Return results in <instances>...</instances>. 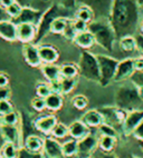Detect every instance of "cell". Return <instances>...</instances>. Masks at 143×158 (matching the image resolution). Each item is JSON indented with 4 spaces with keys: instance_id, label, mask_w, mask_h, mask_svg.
Masks as SVG:
<instances>
[{
    "instance_id": "obj_1",
    "label": "cell",
    "mask_w": 143,
    "mask_h": 158,
    "mask_svg": "<svg viewBox=\"0 0 143 158\" xmlns=\"http://www.w3.org/2000/svg\"><path fill=\"white\" fill-rule=\"evenodd\" d=\"M110 21L115 30L117 40L121 37L134 36L140 28V7L136 0H114Z\"/></svg>"
},
{
    "instance_id": "obj_2",
    "label": "cell",
    "mask_w": 143,
    "mask_h": 158,
    "mask_svg": "<svg viewBox=\"0 0 143 158\" xmlns=\"http://www.w3.org/2000/svg\"><path fill=\"white\" fill-rule=\"evenodd\" d=\"M89 30L94 36L96 45L106 51H113L117 38L110 18H95L89 23Z\"/></svg>"
},
{
    "instance_id": "obj_3",
    "label": "cell",
    "mask_w": 143,
    "mask_h": 158,
    "mask_svg": "<svg viewBox=\"0 0 143 158\" xmlns=\"http://www.w3.org/2000/svg\"><path fill=\"white\" fill-rule=\"evenodd\" d=\"M114 102L115 106L126 111H131V110L139 109L143 100L140 97L137 87L132 81H130L117 88L115 91Z\"/></svg>"
},
{
    "instance_id": "obj_4",
    "label": "cell",
    "mask_w": 143,
    "mask_h": 158,
    "mask_svg": "<svg viewBox=\"0 0 143 158\" xmlns=\"http://www.w3.org/2000/svg\"><path fill=\"white\" fill-rule=\"evenodd\" d=\"M71 15H72L71 11L64 9L63 7H60L56 2L50 5L43 12L41 19H40L39 23L37 25V34H36V38L34 40V44H36V45L40 44L41 40L50 32V26H52V23L54 21L55 18L59 17V16H66V17L73 18Z\"/></svg>"
},
{
    "instance_id": "obj_5",
    "label": "cell",
    "mask_w": 143,
    "mask_h": 158,
    "mask_svg": "<svg viewBox=\"0 0 143 158\" xmlns=\"http://www.w3.org/2000/svg\"><path fill=\"white\" fill-rule=\"evenodd\" d=\"M77 66L80 69V75L84 77L86 80L100 82V65H98L96 55L92 54L91 51L86 50V49H82Z\"/></svg>"
},
{
    "instance_id": "obj_6",
    "label": "cell",
    "mask_w": 143,
    "mask_h": 158,
    "mask_svg": "<svg viewBox=\"0 0 143 158\" xmlns=\"http://www.w3.org/2000/svg\"><path fill=\"white\" fill-rule=\"evenodd\" d=\"M100 65V84L102 87L109 86L114 80L115 73H116L117 65L120 60L115 59L113 57L106 56V55H96Z\"/></svg>"
},
{
    "instance_id": "obj_7",
    "label": "cell",
    "mask_w": 143,
    "mask_h": 158,
    "mask_svg": "<svg viewBox=\"0 0 143 158\" xmlns=\"http://www.w3.org/2000/svg\"><path fill=\"white\" fill-rule=\"evenodd\" d=\"M98 110L103 116L104 123L111 125L115 128H122V125H123L126 116H128V113H129V111L117 107V106H104V107L98 108Z\"/></svg>"
},
{
    "instance_id": "obj_8",
    "label": "cell",
    "mask_w": 143,
    "mask_h": 158,
    "mask_svg": "<svg viewBox=\"0 0 143 158\" xmlns=\"http://www.w3.org/2000/svg\"><path fill=\"white\" fill-rule=\"evenodd\" d=\"M114 0H77L78 6H87L94 11L95 18H110Z\"/></svg>"
},
{
    "instance_id": "obj_9",
    "label": "cell",
    "mask_w": 143,
    "mask_h": 158,
    "mask_svg": "<svg viewBox=\"0 0 143 158\" xmlns=\"http://www.w3.org/2000/svg\"><path fill=\"white\" fill-rule=\"evenodd\" d=\"M98 136L89 133L84 138L78 140V158H91L94 156L96 149L98 148Z\"/></svg>"
},
{
    "instance_id": "obj_10",
    "label": "cell",
    "mask_w": 143,
    "mask_h": 158,
    "mask_svg": "<svg viewBox=\"0 0 143 158\" xmlns=\"http://www.w3.org/2000/svg\"><path fill=\"white\" fill-rule=\"evenodd\" d=\"M135 73L134 68V58H126L119 61L116 73L114 77V82H124L130 80L132 75Z\"/></svg>"
},
{
    "instance_id": "obj_11",
    "label": "cell",
    "mask_w": 143,
    "mask_h": 158,
    "mask_svg": "<svg viewBox=\"0 0 143 158\" xmlns=\"http://www.w3.org/2000/svg\"><path fill=\"white\" fill-rule=\"evenodd\" d=\"M0 134L5 141L14 143L18 147L24 146L21 143V127L18 125H6L1 124L0 126Z\"/></svg>"
},
{
    "instance_id": "obj_12",
    "label": "cell",
    "mask_w": 143,
    "mask_h": 158,
    "mask_svg": "<svg viewBox=\"0 0 143 158\" xmlns=\"http://www.w3.org/2000/svg\"><path fill=\"white\" fill-rule=\"evenodd\" d=\"M143 120V110L142 109H134L128 113L125 120L122 125V133L125 136H131L135 128L142 123Z\"/></svg>"
},
{
    "instance_id": "obj_13",
    "label": "cell",
    "mask_w": 143,
    "mask_h": 158,
    "mask_svg": "<svg viewBox=\"0 0 143 158\" xmlns=\"http://www.w3.org/2000/svg\"><path fill=\"white\" fill-rule=\"evenodd\" d=\"M23 55H24V59L27 62V65H29L30 67H34V68L41 67L43 61L40 59L38 45H36L34 43L24 44Z\"/></svg>"
},
{
    "instance_id": "obj_14",
    "label": "cell",
    "mask_w": 143,
    "mask_h": 158,
    "mask_svg": "<svg viewBox=\"0 0 143 158\" xmlns=\"http://www.w3.org/2000/svg\"><path fill=\"white\" fill-rule=\"evenodd\" d=\"M44 11H40L38 9L34 8L32 6H25L20 12V15L17 18L12 19L15 23H34V25L37 26L39 23L40 19H41V16H43Z\"/></svg>"
},
{
    "instance_id": "obj_15",
    "label": "cell",
    "mask_w": 143,
    "mask_h": 158,
    "mask_svg": "<svg viewBox=\"0 0 143 158\" xmlns=\"http://www.w3.org/2000/svg\"><path fill=\"white\" fill-rule=\"evenodd\" d=\"M37 34V26L34 23H18L17 25V41L23 44L34 43Z\"/></svg>"
},
{
    "instance_id": "obj_16",
    "label": "cell",
    "mask_w": 143,
    "mask_h": 158,
    "mask_svg": "<svg viewBox=\"0 0 143 158\" xmlns=\"http://www.w3.org/2000/svg\"><path fill=\"white\" fill-rule=\"evenodd\" d=\"M43 154L46 158H63V148L54 137H47L44 139Z\"/></svg>"
},
{
    "instance_id": "obj_17",
    "label": "cell",
    "mask_w": 143,
    "mask_h": 158,
    "mask_svg": "<svg viewBox=\"0 0 143 158\" xmlns=\"http://www.w3.org/2000/svg\"><path fill=\"white\" fill-rule=\"evenodd\" d=\"M0 38L6 41H17V23L14 20L7 19L0 21Z\"/></svg>"
},
{
    "instance_id": "obj_18",
    "label": "cell",
    "mask_w": 143,
    "mask_h": 158,
    "mask_svg": "<svg viewBox=\"0 0 143 158\" xmlns=\"http://www.w3.org/2000/svg\"><path fill=\"white\" fill-rule=\"evenodd\" d=\"M57 118L55 115H46L43 117H39L35 120V128L43 134H50L52 130L57 124Z\"/></svg>"
},
{
    "instance_id": "obj_19",
    "label": "cell",
    "mask_w": 143,
    "mask_h": 158,
    "mask_svg": "<svg viewBox=\"0 0 143 158\" xmlns=\"http://www.w3.org/2000/svg\"><path fill=\"white\" fill-rule=\"evenodd\" d=\"M91 133L89 131V127L85 123L80 119V120H75L68 126V135L72 138L80 140V139L84 138L85 136H87Z\"/></svg>"
},
{
    "instance_id": "obj_20",
    "label": "cell",
    "mask_w": 143,
    "mask_h": 158,
    "mask_svg": "<svg viewBox=\"0 0 143 158\" xmlns=\"http://www.w3.org/2000/svg\"><path fill=\"white\" fill-rule=\"evenodd\" d=\"M39 48L40 59L43 64H55L59 58V52L57 48L50 45H40Z\"/></svg>"
},
{
    "instance_id": "obj_21",
    "label": "cell",
    "mask_w": 143,
    "mask_h": 158,
    "mask_svg": "<svg viewBox=\"0 0 143 158\" xmlns=\"http://www.w3.org/2000/svg\"><path fill=\"white\" fill-rule=\"evenodd\" d=\"M82 120L89 128H98L104 123V118L98 109L87 110L82 117Z\"/></svg>"
},
{
    "instance_id": "obj_22",
    "label": "cell",
    "mask_w": 143,
    "mask_h": 158,
    "mask_svg": "<svg viewBox=\"0 0 143 158\" xmlns=\"http://www.w3.org/2000/svg\"><path fill=\"white\" fill-rule=\"evenodd\" d=\"M73 43L77 46V47H80V49H86V50H89V48H92L96 44L95 43L94 36H93V34L89 30L78 32L76 35V37H75Z\"/></svg>"
},
{
    "instance_id": "obj_23",
    "label": "cell",
    "mask_w": 143,
    "mask_h": 158,
    "mask_svg": "<svg viewBox=\"0 0 143 158\" xmlns=\"http://www.w3.org/2000/svg\"><path fill=\"white\" fill-rule=\"evenodd\" d=\"M41 73L47 81H55L62 78V73H60V66L55 65V64H43L41 65Z\"/></svg>"
},
{
    "instance_id": "obj_24",
    "label": "cell",
    "mask_w": 143,
    "mask_h": 158,
    "mask_svg": "<svg viewBox=\"0 0 143 158\" xmlns=\"http://www.w3.org/2000/svg\"><path fill=\"white\" fill-rule=\"evenodd\" d=\"M46 102V109L50 110V111H57L63 107L64 99L63 95L59 93H50L48 96L45 98Z\"/></svg>"
},
{
    "instance_id": "obj_25",
    "label": "cell",
    "mask_w": 143,
    "mask_h": 158,
    "mask_svg": "<svg viewBox=\"0 0 143 158\" xmlns=\"http://www.w3.org/2000/svg\"><path fill=\"white\" fill-rule=\"evenodd\" d=\"M24 147H26L30 152H41L44 147V139L40 138L39 136L29 135L24 141Z\"/></svg>"
},
{
    "instance_id": "obj_26",
    "label": "cell",
    "mask_w": 143,
    "mask_h": 158,
    "mask_svg": "<svg viewBox=\"0 0 143 158\" xmlns=\"http://www.w3.org/2000/svg\"><path fill=\"white\" fill-rule=\"evenodd\" d=\"M117 43H119L121 50H123L124 52H133L134 50H136V39L132 35L121 37L117 40Z\"/></svg>"
},
{
    "instance_id": "obj_27",
    "label": "cell",
    "mask_w": 143,
    "mask_h": 158,
    "mask_svg": "<svg viewBox=\"0 0 143 158\" xmlns=\"http://www.w3.org/2000/svg\"><path fill=\"white\" fill-rule=\"evenodd\" d=\"M74 18L84 20V21L89 23L91 21H93V20L95 19V15H94V11H93L89 7L80 5V6H78L77 9L75 10Z\"/></svg>"
},
{
    "instance_id": "obj_28",
    "label": "cell",
    "mask_w": 143,
    "mask_h": 158,
    "mask_svg": "<svg viewBox=\"0 0 143 158\" xmlns=\"http://www.w3.org/2000/svg\"><path fill=\"white\" fill-rule=\"evenodd\" d=\"M116 146V137L112 136H100L98 148L104 152H112Z\"/></svg>"
},
{
    "instance_id": "obj_29",
    "label": "cell",
    "mask_w": 143,
    "mask_h": 158,
    "mask_svg": "<svg viewBox=\"0 0 143 158\" xmlns=\"http://www.w3.org/2000/svg\"><path fill=\"white\" fill-rule=\"evenodd\" d=\"M69 19L71 17H66V16H59V17L55 18L50 26V32L55 35H62L65 30Z\"/></svg>"
},
{
    "instance_id": "obj_30",
    "label": "cell",
    "mask_w": 143,
    "mask_h": 158,
    "mask_svg": "<svg viewBox=\"0 0 143 158\" xmlns=\"http://www.w3.org/2000/svg\"><path fill=\"white\" fill-rule=\"evenodd\" d=\"M77 85V78H67L62 77L60 78V94L62 95H68L74 90Z\"/></svg>"
},
{
    "instance_id": "obj_31",
    "label": "cell",
    "mask_w": 143,
    "mask_h": 158,
    "mask_svg": "<svg viewBox=\"0 0 143 158\" xmlns=\"http://www.w3.org/2000/svg\"><path fill=\"white\" fill-rule=\"evenodd\" d=\"M62 148H63L64 157H73V156L77 155L78 140L73 138V139H71V140L65 141V143L62 145Z\"/></svg>"
},
{
    "instance_id": "obj_32",
    "label": "cell",
    "mask_w": 143,
    "mask_h": 158,
    "mask_svg": "<svg viewBox=\"0 0 143 158\" xmlns=\"http://www.w3.org/2000/svg\"><path fill=\"white\" fill-rule=\"evenodd\" d=\"M60 73H62V77H67V78H75L80 75V69L78 66L75 64H64L60 66Z\"/></svg>"
},
{
    "instance_id": "obj_33",
    "label": "cell",
    "mask_w": 143,
    "mask_h": 158,
    "mask_svg": "<svg viewBox=\"0 0 143 158\" xmlns=\"http://www.w3.org/2000/svg\"><path fill=\"white\" fill-rule=\"evenodd\" d=\"M19 147L14 143L5 141L1 147V155L5 158H17Z\"/></svg>"
},
{
    "instance_id": "obj_34",
    "label": "cell",
    "mask_w": 143,
    "mask_h": 158,
    "mask_svg": "<svg viewBox=\"0 0 143 158\" xmlns=\"http://www.w3.org/2000/svg\"><path fill=\"white\" fill-rule=\"evenodd\" d=\"M17 158H46L43 152H30L26 147H19Z\"/></svg>"
},
{
    "instance_id": "obj_35",
    "label": "cell",
    "mask_w": 143,
    "mask_h": 158,
    "mask_svg": "<svg viewBox=\"0 0 143 158\" xmlns=\"http://www.w3.org/2000/svg\"><path fill=\"white\" fill-rule=\"evenodd\" d=\"M62 35H63V37L67 41H74L75 37L77 35V31H76V29H75V27H74L73 18H71V19L68 20V23H67L65 30H64V32Z\"/></svg>"
},
{
    "instance_id": "obj_36",
    "label": "cell",
    "mask_w": 143,
    "mask_h": 158,
    "mask_svg": "<svg viewBox=\"0 0 143 158\" xmlns=\"http://www.w3.org/2000/svg\"><path fill=\"white\" fill-rule=\"evenodd\" d=\"M50 135L54 138H64L68 135V126L62 124V123H57L56 126L54 127V129L52 130Z\"/></svg>"
},
{
    "instance_id": "obj_37",
    "label": "cell",
    "mask_w": 143,
    "mask_h": 158,
    "mask_svg": "<svg viewBox=\"0 0 143 158\" xmlns=\"http://www.w3.org/2000/svg\"><path fill=\"white\" fill-rule=\"evenodd\" d=\"M72 105L74 106L76 109L83 110L89 106V99L84 95H76L72 98Z\"/></svg>"
},
{
    "instance_id": "obj_38",
    "label": "cell",
    "mask_w": 143,
    "mask_h": 158,
    "mask_svg": "<svg viewBox=\"0 0 143 158\" xmlns=\"http://www.w3.org/2000/svg\"><path fill=\"white\" fill-rule=\"evenodd\" d=\"M2 124L6 125H18L20 123V116L18 113H16L15 110L10 111V113L2 115Z\"/></svg>"
},
{
    "instance_id": "obj_39",
    "label": "cell",
    "mask_w": 143,
    "mask_h": 158,
    "mask_svg": "<svg viewBox=\"0 0 143 158\" xmlns=\"http://www.w3.org/2000/svg\"><path fill=\"white\" fill-rule=\"evenodd\" d=\"M98 129V133H100V136H112V137H116L117 138L116 128L109 124H106V123H103Z\"/></svg>"
},
{
    "instance_id": "obj_40",
    "label": "cell",
    "mask_w": 143,
    "mask_h": 158,
    "mask_svg": "<svg viewBox=\"0 0 143 158\" xmlns=\"http://www.w3.org/2000/svg\"><path fill=\"white\" fill-rule=\"evenodd\" d=\"M50 93H53V91L49 82H38L36 85V95L37 96L46 98Z\"/></svg>"
},
{
    "instance_id": "obj_41",
    "label": "cell",
    "mask_w": 143,
    "mask_h": 158,
    "mask_svg": "<svg viewBox=\"0 0 143 158\" xmlns=\"http://www.w3.org/2000/svg\"><path fill=\"white\" fill-rule=\"evenodd\" d=\"M54 2L59 5L60 7H63L66 10L71 11L72 14H75V10L78 7L77 0H55Z\"/></svg>"
},
{
    "instance_id": "obj_42",
    "label": "cell",
    "mask_w": 143,
    "mask_h": 158,
    "mask_svg": "<svg viewBox=\"0 0 143 158\" xmlns=\"http://www.w3.org/2000/svg\"><path fill=\"white\" fill-rule=\"evenodd\" d=\"M23 8H24V6H21L18 1H15L12 5H10V6L6 9V10H7V12H8V16L10 17V19L12 20L19 16L21 10H23Z\"/></svg>"
},
{
    "instance_id": "obj_43",
    "label": "cell",
    "mask_w": 143,
    "mask_h": 158,
    "mask_svg": "<svg viewBox=\"0 0 143 158\" xmlns=\"http://www.w3.org/2000/svg\"><path fill=\"white\" fill-rule=\"evenodd\" d=\"M32 107L35 111H43V110L46 109V102H45V98L43 97H39V96H36L32 99Z\"/></svg>"
},
{
    "instance_id": "obj_44",
    "label": "cell",
    "mask_w": 143,
    "mask_h": 158,
    "mask_svg": "<svg viewBox=\"0 0 143 158\" xmlns=\"http://www.w3.org/2000/svg\"><path fill=\"white\" fill-rule=\"evenodd\" d=\"M12 110H14V107L10 100H0V115H6Z\"/></svg>"
},
{
    "instance_id": "obj_45",
    "label": "cell",
    "mask_w": 143,
    "mask_h": 158,
    "mask_svg": "<svg viewBox=\"0 0 143 158\" xmlns=\"http://www.w3.org/2000/svg\"><path fill=\"white\" fill-rule=\"evenodd\" d=\"M73 21H74V27L77 31V34L82 32V31L89 30V23H86L84 20L77 19V18H73Z\"/></svg>"
},
{
    "instance_id": "obj_46",
    "label": "cell",
    "mask_w": 143,
    "mask_h": 158,
    "mask_svg": "<svg viewBox=\"0 0 143 158\" xmlns=\"http://www.w3.org/2000/svg\"><path fill=\"white\" fill-rule=\"evenodd\" d=\"M130 81L133 82L136 87H143V71H135L130 78Z\"/></svg>"
},
{
    "instance_id": "obj_47",
    "label": "cell",
    "mask_w": 143,
    "mask_h": 158,
    "mask_svg": "<svg viewBox=\"0 0 143 158\" xmlns=\"http://www.w3.org/2000/svg\"><path fill=\"white\" fill-rule=\"evenodd\" d=\"M11 96V90L8 86L0 87V100H9Z\"/></svg>"
},
{
    "instance_id": "obj_48",
    "label": "cell",
    "mask_w": 143,
    "mask_h": 158,
    "mask_svg": "<svg viewBox=\"0 0 143 158\" xmlns=\"http://www.w3.org/2000/svg\"><path fill=\"white\" fill-rule=\"evenodd\" d=\"M132 136H133L135 139H137L139 141H143V120H142V123L135 128V130L133 131Z\"/></svg>"
},
{
    "instance_id": "obj_49",
    "label": "cell",
    "mask_w": 143,
    "mask_h": 158,
    "mask_svg": "<svg viewBox=\"0 0 143 158\" xmlns=\"http://www.w3.org/2000/svg\"><path fill=\"white\" fill-rule=\"evenodd\" d=\"M135 39H136V50L137 52L140 54V56L143 57V35L139 34L135 36Z\"/></svg>"
},
{
    "instance_id": "obj_50",
    "label": "cell",
    "mask_w": 143,
    "mask_h": 158,
    "mask_svg": "<svg viewBox=\"0 0 143 158\" xmlns=\"http://www.w3.org/2000/svg\"><path fill=\"white\" fill-rule=\"evenodd\" d=\"M134 68L135 71H143V57L140 56L139 58H134Z\"/></svg>"
},
{
    "instance_id": "obj_51",
    "label": "cell",
    "mask_w": 143,
    "mask_h": 158,
    "mask_svg": "<svg viewBox=\"0 0 143 158\" xmlns=\"http://www.w3.org/2000/svg\"><path fill=\"white\" fill-rule=\"evenodd\" d=\"M9 85V77L7 73H0V87H6Z\"/></svg>"
},
{
    "instance_id": "obj_52",
    "label": "cell",
    "mask_w": 143,
    "mask_h": 158,
    "mask_svg": "<svg viewBox=\"0 0 143 158\" xmlns=\"http://www.w3.org/2000/svg\"><path fill=\"white\" fill-rule=\"evenodd\" d=\"M93 158H117L114 154H112V152H104L101 150V152L98 154H94V157Z\"/></svg>"
},
{
    "instance_id": "obj_53",
    "label": "cell",
    "mask_w": 143,
    "mask_h": 158,
    "mask_svg": "<svg viewBox=\"0 0 143 158\" xmlns=\"http://www.w3.org/2000/svg\"><path fill=\"white\" fill-rule=\"evenodd\" d=\"M7 19H10V17L8 16V12H7L6 8H3L2 6H0V21L7 20Z\"/></svg>"
},
{
    "instance_id": "obj_54",
    "label": "cell",
    "mask_w": 143,
    "mask_h": 158,
    "mask_svg": "<svg viewBox=\"0 0 143 158\" xmlns=\"http://www.w3.org/2000/svg\"><path fill=\"white\" fill-rule=\"evenodd\" d=\"M15 1H16V0H0V6H2L3 8L7 9L10 5H12Z\"/></svg>"
},
{
    "instance_id": "obj_55",
    "label": "cell",
    "mask_w": 143,
    "mask_h": 158,
    "mask_svg": "<svg viewBox=\"0 0 143 158\" xmlns=\"http://www.w3.org/2000/svg\"><path fill=\"white\" fill-rule=\"evenodd\" d=\"M21 5V6H32V3L34 2V0H16Z\"/></svg>"
},
{
    "instance_id": "obj_56",
    "label": "cell",
    "mask_w": 143,
    "mask_h": 158,
    "mask_svg": "<svg viewBox=\"0 0 143 158\" xmlns=\"http://www.w3.org/2000/svg\"><path fill=\"white\" fill-rule=\"evenodd\" d=\"M3 143H5V140H3L2 136H1V134H0V155H1V147H2Z\"/></svg>"
},
{
    "instance_id": "obj_57",
    "label": "cell",
    "mask_w": 143,
    "mask_h": 158,
    "mask_svg": "<svg viewBox=\"0 0 143 158\" xmlns=\"http://www.w3.org/2000/svg\"><path fill=\"white\" fill-rule=\"evenodd\" d=\"M137 89H139V94H140L141 99L143 100V87H137Z\"/></svg>"
},
{
    "instance_id": "obj_58",
    "label": "cell",
    "mask_w": 143,
    "mask_h": 158,
    "mask_svg": "<svg viewBox=\"0 0 143 158\" xmlns=\"http://www.w3.org/2000/svg\"><path fill=\"white\" fill-rule=\"evenodd\" d=\"M136 2L139 5V7H140V9L143 10V0H136Z\"/></svg>"
},
{
    "instance_id": "obj_59",
    "label": "cell",
    "mask_w": 143,
    "mask_h": 158,
    "mask_svg": "<svg viewBox=\"0 0 143 158\" xmlns=\"http://www.w3.org/2000/svg\"><path fill=\"white\" fill-rule=\"evenodd\" d=\"M140 31H141V34L143 35V20L141 21V23H140Z\"/></svg>"
},
{
    "instance_id": "obj_60",
    "label": "cell",
    "mask_w": 143,
    "mask_h": 158,
    "mask_svg": "<svg viewBox=\"0 0 143 158\" xmlns=\"http://www.w3.org/2000/svg\"><path fill=\"white\" fill-rule=\"evenodd\" d=\"M140 149L142 150V152H143V141H140Z\"/></svg>"
},
{
    "instance_id": "obj_61",
    "label": "cell",
    "mask_w": 143,
    "mask_h": 158,
    "mask_svg": "<svg viewBox=\"0 0 143 158\" xmlns=\"http://www.w3.org/2000/svg\"><path fill=\"white\" fill-rule=\"evenodd\" d=\"M40 1H41V2H44V3H48L50 0H40Z\"/></svg>"
},
{
    "instance_id": "obj_62",
    "label": "cell",
    "mask_w": 143,
    "mask_h": 158,
    "mask_svg": "<svg viewBox=\"0 0 143 158\" xmlns=\"http://www.w3.org/2000/svg\"><path fill=\"white\" fill-rule=\"evenodd\" d=\"M129 158H140V157H137V156H135V155H130Z\"/></svg>"
},
{
    "instance_id": "obj_63",
    "label": "cell",
    "mask_w": 143,
    "mask_h": 158,
    "mask_svg": "<svg viewBox=\"0 0 143 158\" xmlns=\"http://www.w3.org/2000/svg\"><path fill=\"white\" fill-rule=\"evenodd\" d=\"M1 124H2V117H1V115H0V126H1Z\"/></svg>"
},
{
    "instance_id": "obj_64",
    "label": "cell",
    "mask_w": 143,
    "mask_h": 158,
    "mask_svg": "<svg viewBox=\"0 0 143 158\" xmlns=\"http://www.w3.org/2000/svg\"><path fill=\"white\" fill-rule=\"evenodd\" d=\"M0 158H5V157H3V156H2V155H0Z\"/></svg>"
}]
</instances>
